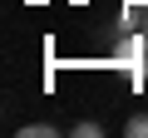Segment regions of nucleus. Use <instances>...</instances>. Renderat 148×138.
<instances>
[{"label":"nucleus","mask_w":148,"mask_h":138,"mask_svg":"<svg viewBox=\"0 0 148 138\" xmlns=\"http://www.w3.org/2000/svg\"><path fill=\"white\" fill-rule=\"evenodd\" d=\"M119 69H128V74H133V84L143 89L148 84V30H128L119 44H114V54H109Z\"/></svg>","instance_id":"f257e3e1"},{"label":"nucleus","mask_w":148,"mask_h":138,"mask_svg":"<svg viewBox=\"0 0 148 138\" xmlns=\"http://www.w3.org/2000/svg\"><path fill=\"white\" fill-rule=\"evenodd\" d=\"M138 25H148V10L133 0V5H123V15H119V30L128 35V30H138Z\"/></svg>","instance_id":"f03ea898"},{"label":"nucleus","mask_w":148,"mask_h":138,"mask_svg":"<svg viewBox=\"0 0 148 138\" xmlns=\"http://www.w3.org/2000/svg\"><path fill=\"white\" fill-rule=\"evenodd\" d=\"M54 133H59L54 123H25L20 128V138H54Z\"/></svg>","instance_id":"7ed1b4c3"},{"label":"nucleus","mask_w":148,"mask_h":138,"mask_svg":"<svg viewBox=\"0 0 148 138\" xmlns=\"http://www.w3.org/2000/svg\"><path fill=\"white\" fill-rule=\"evenodd\" d=\"M123 133H128V138H148V113H133V118L123 123Z\"/></svg>","instance_id":"20e7f679"},{"label":"nucleus","mask_w":148,"mask_h":138,"mask_svg":"<svg viewBox=\"0 0 148 138\" xmlns=\"http://www.w3.org/2000/svg\"><path fill=\"white\" fill-rule=\"evenodd\" d=\"M99 133H104V128H99L94 118H79V123H74V138H99Z\"/></svg>","instance_id":"39448f33"},{"label":"nucleus","mask_w":148,"mask_h":138,"mask_svg":"<svg viewBox=\"0 0 148 138\" xmlns=\"http://www.w3.org/2000/svg\"><path fill=\"white\" fill-rule=\"evenodd\" d=\"M143 30H148V25H143Z\"/></svg>","instance_id":"423d86ee"}]
</instances>
